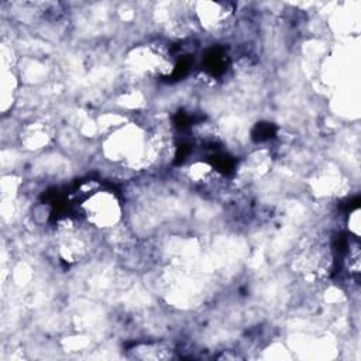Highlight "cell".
I'll return each instance as SVG.
<instances>
[{
  "instance_id": "obj_4",
  "label": "cell",
  "mask_w": 361,
  "mask_h": 361,
  "mask_svg": "<svg viewBox=\"0 0 361 361\" xmlns=\"http://www.w3.org/2000/svg\"><path fill=\"white\" fill-rule=\"evenodd\" d=\"M348 228H350V233L354 234L355 238L360 235V209L358 207L350 213Z\"/></svg>"
},
{
  "instance_id": "obj_3",
  "label": "cell",
  "mask_w": 361,
  "mask_h": 361,
  "mask_svg": "<svg viewBox=\"0 0 361 361\" xmlns=\"http://www.w3.org/2000/svg\"><path fill=\"white\" fill-rule=\"evenodd\" d=\"M20 142L25 149L38 151L45 148L52 140V131L48 124L34 121L24 126L18 134Z\"/></svg>"
},
{
  "instance_id": "obj_1",
  "label": "cell",
  "mask_w": 361,
  "mask_h": 361,
  "mask_svg": "<svg viewBox=\"0 0 361 361\" xmlns=\"http://www.w3.org/2000/svg\"><path fill=\"white\" fill-rule=\"evenodd\" d=\"M85 220L100 230L113 228L123 214L121 203L110 190H94L80 204Z\"/></svg>"
},
{
  "instance_id": "obj_2",
  "label": "cell",
  "mask_w": 361,
  "mask_h": 361,
  "mask_svg": "<svg viewBox=\"0 0 361 361\" xmlns=\"http://www.w3.org/2000/svg\"><path fill=\"white\" fill-rule=\"evenodd\" d=\"M195 17L197 23L207 31L221 28L231 16L228 4L213 3V1H200L195 3Z\"/></svg>"
}]
</instances>
